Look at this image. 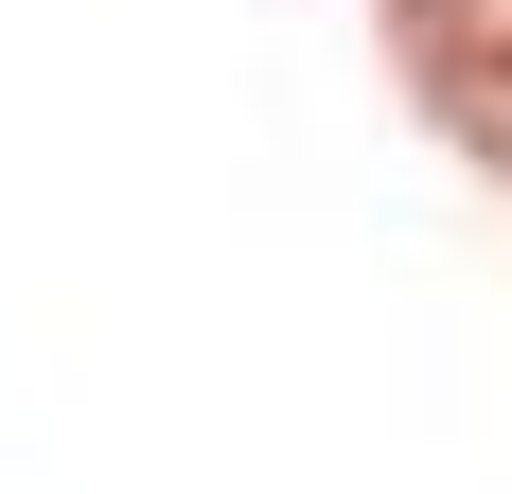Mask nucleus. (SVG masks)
I'll use <instances>...</instances> for the list:
<instances>
[{
  "instance_id": "1",
  "label": "nucleus",
  "mask_w": 512,
  "mask_h": 494,
  "mask_svg": "<svg viewBox=\"0 0 512 494\" xmlns=\"http://www.w3.org/2000/svg\"><path fill=\"white\" fill-rule=\"evenodd\" d=\"M389 18V71L477 177H512V0H371Z\"/></svg>"
}]
</instances>
